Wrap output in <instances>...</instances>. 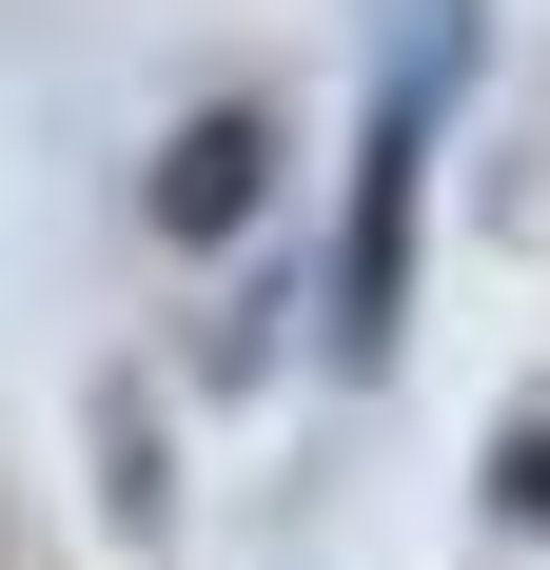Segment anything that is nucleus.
Here are the masks:
<instances>
[{
  "label": "nucleus",
  "instance_id": "obj_1",
  "mask_svg": "<svg viewBox=\"0 0 550 570\" xmlns=\"http://www.w3.org/2000/svg\"><path fill=\"white\" fill-rule=\"evenodd\" d=\"M393 276H413V118H374V177H354V354L393 335Z\"/></svg>",
  "mask_w": 550,
  "mask_h": 570
},
{
  "label": "nucleus",
  "instance_id": "obj_2",
  "mask_svg": "<svg viewBox=\"0 0 550 570\" xmlns=\"http://www.w3.org/2000/svg\"><path fill=\"white\" fill-rule=\"evenodd\" d=\"M256 177H275L256 118H197V138L158 158V236H236V217H256Z\"/></svg>",
  "mask_w": 550,
  "mask_h": 570
},
{
  "label": "nucleus",
  "instance_id": "obj_3",
  "mask_svg": "<svg viewBox=\"0 0 550 570\" xmlns=\"http://www.w3.org/2000/svg\"><path fill=\"white\" fill-rule=\"evenodd\" d=\"M492 492H511V512H550V433H511V472H492Z\"/></svg>",
  "mask_w": 550,
  "mask_h": 570
}]
</instances>
